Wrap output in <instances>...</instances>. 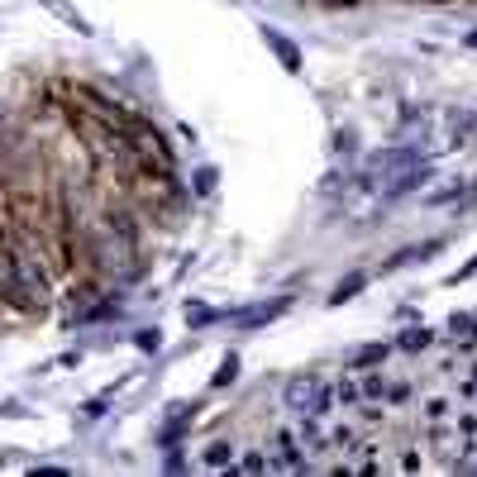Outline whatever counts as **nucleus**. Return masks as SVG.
Returning a JSON list of instances; mask_svg holds the SVG:
<instances>
[{"label":"nucleus","instance_id":"obj_23","mask_svg":"<svg viewBox=\"0 0 477 477\" xmlns=\"http://www.w3.org/2000/svg\"><path fill=\"white\" fill-rule=\"evenodd\" d=\"M105 401H110V392H105V397H95V401H86V415H91V420H95V415H105Z\"/></svg>","mask_w":477,"mask_h":477},{"label":"nucleus","instance_id":"obj_3","mask_svg":"<svg viewBox=\"0 0 477 477\" xmlns=\"http://www.w3.org/2000/svg\"><path fill=\"white\" fill-rule=\"evenodd\" d=\"M429 177H434V162H415V167H406V172H397L392 177V182H387V187H382V201H397V196H411V191H420L429 182Z\"/></svg>","mask_w":477,"mask_h":477},{"label":"nucleus","instance_id":"obj_9","mask_svg":"<svg viewBox=\"0 0 477 477\" xmlns=\"http://www.w3.org/2000/svg\"><path fill=\"white\" fill-rule=\"evenodd\" d=\"M296 439H301V449H305V454H320V449L330 444V439H325V434H320L315 415H301V434H296Z\"/></svg>","mask_w":477,"mask_h":477},{"label":"nucleus","instance_id":"obj_8","mask_svg":"<svg viewBox=\"0 0 477 477\" xmlns=\"http://www.w3.org/2000/svg\"><path fill=\"white\" fill-rule=\"evenodd\" d=\"M434 344V330H425V325H411V330H401V339H397V349H406V353H420V349H429Z\"/></svg>","mask_w":477,"mask_h":477},{"label":"nucleus","instance_id":"obj_25","mask_svg":"<svg viewBox=\"0 0 477 477\" xmlns=\"http://www.w3.org/2000/svg\"><path fill=\"white\" fill-rule=\"evenodd\" d=\"M463 43H468V48H477V29H473V33H468V38H463Z\"/></svg>","mask_w":477,"mask_h":477},{"label":"nucleus","instance_id":"obj_4","mask_svg":"<svg viewBox=\"0 0 477 477\" xmlns=\"http://www.w3.org/2000/svg\"><path fill=\"white\" fill-rule=\"evenodd\" d=\"M263 43H268L272 53H277V63H282L286 72H291V77H296V72H301V67H305V63H301V48L291 43L286 33H277V29H272V24H263Z\"/></svg>","mask_w":477,"mask_h":477},{"label":"nucleus","instance_id":"obj_13","mask_svg":"<svg viewBox=\"0 0 477 477\" xmlns=\"http://www.w3.org/2000/svg\"><path fill=\"white\" fill-rule=\"evenodd\" d=\"M215 320H224V310H210V305H187V325H191V330H206V325H215Z\"/></svg>","mask_w":477,"mask_h":477},{"label":"nucleus","instance_id":"obj_26","mask_svg":"<svg viewBox=\"0 0 477 477\" xmlns=\"http://www.w3.org/2000/svg\"><path fill=\"white\" fill-rule=\"evenodd\" d=\"M468 382H477V367H473V377H468Z\"/></svg>","mask_w":477,"mask_h":477},{"label":"nucleus","instance_id":"obj_6","mask_svg":"<svg viewBox=\"0 0 477 477\" xmlns=\"http://www.w3.org/2000/svg\"><path fill=\"white\" fill-rule=\"evenodd\" d=\"M387 353H392V344H363V349L349 358V367H353V372H363V367H382V363H387Z\"/></svg>","mask_w":477,"mask_h":477},{"label":"nucleus","instance_id":"obj_22","mask_svg":"<svg viewBox=\"0 0 477 477\" xmlns=\"http://www.w3.org/2000/svg\"><path fill=\"white\" fill-rule=\"evenodd\" d=\"M473 330V315H454L449 320V334H468Z\"/></svg>","mask_w":477,"mask_h":477},{"label":"nucleus","instance_id":"obj_10","mask_svg":"<svg viewBox=\"0 0 477 477\" xmlns=\"http://www.w3.org/2000/svg\"><path fill=\"white\" fill-rule=\"evenodd\" d=\"M358 392H363V401L387 397V372H372V367H363V382H358Z\"/></svg>","mask_w":477,"mask_h":477},{"label":"nucleus","instance_id":"obj_18","mask_svg":"<svg viewBox=\"0 0 477 477\" xmlns=\"http://www.w3.org/2000/svg\"><path fill=\"white\" fill-rule=\"evenodd\" d=\"M268 463H272L268 454H243V458H238L234 468H238V473H263V468H268Z\"/></svg>","mask_w":477,"mask_h":477},{"label":"nucleus","instance_id":"obj_21","mask_svg":"<svg viewBox=\"0 0 477 477\" xmlns=\"http://www.w3.org/2000/svg\"><path fill=\"white\" fill-rule=\"evenodd\" d=\"M473 277H477V258H473V263H463L458 272H449V286H458V282H473Z\"/></svg>","mask_w":477,"mask_h":477},{"label":"nucleus","instance_id":"obj_12","mask_svg":"<svg viewBox=\"0 0 477 477\" xmlns=\"http://www.w3.org/2000/svg\"><path fill=\"white\" fill-rule=\"evenodd\" d=\"M43 5H48V10H53V15H58V19H67V24H72V29H77V33H91V24H86V19H81L77 10L67 5V0H43Z\"/></svg>","mask_w":477,"mask_h":477},{"label":"nucleus","instance_id":"obj_5","mask_svg":"<svg viewBox=\"0 0 477 477\" xmlns=\"http://www.w3.org/2000/svg\"><path fill=\"white\" fill-rule=\"evenodd\" d=\"M277 468H305V449H301V439L291 434V429H282L277 434Z\"/></svg>","mask_w":477,"mask_h":477},{"label":"nucleus","instance_id":"obj_17","mask_svg":"<svg viewBox=\"0 0 477 477\" xmlns=\"http://www.w3.org/2000/svg\"><path fill=\"white\" fill-rule=\"evenodd\" d=\"M134 349L158 353V349H162V334H158V330H139V334H134Z\"/></svg>","mask_w":477,"mask_h":477},{"label":"nucleus","instance_id":"obj_20","mask_svg":"<svg viewBox=\"0 0 477 477\" xmlns=\"http://www.w3.org/2000/svg\"><path fill=\"white\" fill-rule=\"evenodd\" d=\"M406 397H411V387H406V382H387V397H382V401H392V406H401Z\"/></svg>","mask_w":477,"mask_h":477},{"label":"nucleus","instance_id":"obj_11","mask_svg":"<svg viewBox=\"0 0 477 477\" xmlns=\"http://www.w3.org/2000/svg\"><path fill=\"white\" fill-rule=\"evenodd\" d=\"M334 401H339V406H349V411H353V406H363L358 382H353V377H339V382H334Z\"/></svg>","mask_w":477,"mask_h":477},{"label":"nucleus","instance_id":"obj_16","mask_svg":"<svg viewBox=\"0 0 477 477\" xmlns=\"http://www.w3.org/2000/svg\"><path fill=\"white\" fill-rule=\"evenodd\" d=\"M215 182H220V172H215V167H196L191 191H196V196H210V191H215Z\"/></svg>","mask_w":477,"mask_h":477},{"label":"nucleus","instance_id":"obj_14","mask_svg":"<svg viewBox=\"0 0 477 477\" xmlns=\"http://www.w3.org/2000/svg\"><path fill=\"white\" fill-rule=\"evenodd\" d=\"M234 377H238V353H224L220 367H215V377H210V387H229Z\"/></svg>","mask_w":477,"mask_h":477},{"label":"nucleus","instance_id":"obj_1","mask_svg":"<svg viewBox=\"0 0 477 477\" xmlns=\"http://www.w3.org/2000/svg\"><path fill=\"white\" fill-rule=\"evenodd\" d=\"M415 162H420V148H415V143H392V148H377V153L363 162V177H358V182H367V187L377 182L382 187V182H392L397 172H406Z\"/></svg>","mask_w":477,"mask_h":477},{"label":"nucleus","instance_id":"obj_2","mask_svg":"<svg viewBox=\"0 0 477 477\" xmlns=\"http://www.w3.org/2000/svg\"><path fill=\"white\" fill-rule=\"evenodd\" d=\"M286 310H291V296H277V301H263V305H248V310H234V315H224V320H234L238 330H258V325L282 320Z\"/></svg>","mask_w":477,"mask_h":477},{"label":"nucleus","instance_id":"obj_7","mask_svg":"<svg viewBox=\"0 0 477 477\" xmlns=\"http://www.w3.org/2000/svg\"><path fill=\"white\" fill-rule=\"evenodd\" d=\"M363 286H367V272H349V277H344V282H339V286L330 291V305H344V301H353V296H358Z\"/></svg>","mask_w":477,"mask_h":477},{"label":"nucleus","instance_id":"obj_19","mask_svg":"<svg viewBox=\"0 0 477 477\" xmlns=\"http://www.w3.org/2000/svg\"><path fill=\"white\" fill-rule=\"evenodd\" d=\"M444 415H449V401H444V397H429V401H425V420H429V425H439Z\"/></svg>","mask_w":477,"mask_h":477},{"label":"nucleus","instance_id":"obj_15","mask_svg":"<svg viewBox=\"0 0 477 477\" xmlns=\"http://www.w3.org/2000/svg\"><path fill=\"white\" fill-rule=\"evenodd\" d=\"M206 463H210V468H234V444L215 439V444L206 449Z\"/></svg>","mask_w":477,"mask_h":477},{"label":"nucleus","instance_id":"obj_24","mask_svg":"<svg viewBox=\"0 0 477 477\" xmlns=\"http://www.w3.org/2000/svg\"><path fill=\"white\" fill-rule=\"evenodd\" d=\"M334 148H339V153H353V129H344V134L334 139Z\"/></svg>","mask_w":477,"mask_h":477}]
</instances>
